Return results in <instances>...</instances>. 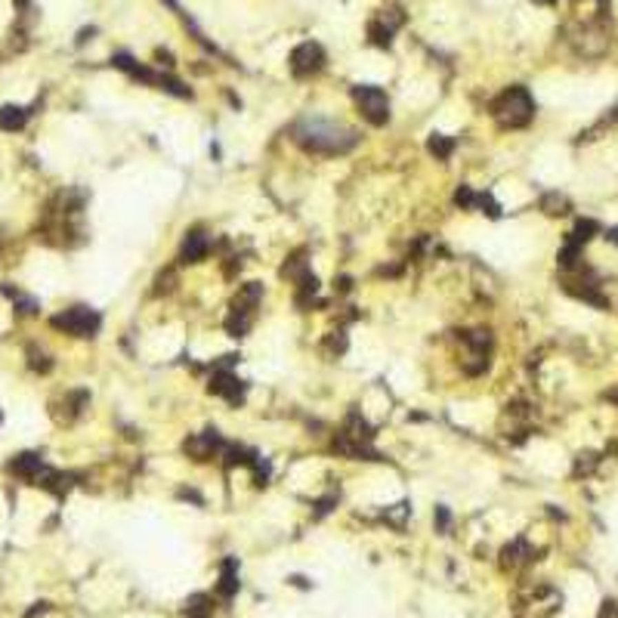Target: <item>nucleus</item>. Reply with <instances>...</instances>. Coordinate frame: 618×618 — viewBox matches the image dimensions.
<instances>
[{
    "instance_id": "f257e3e1",
    "label": "nucleus",
    "mask_w": 618,
    "mask_h": 618,
    "mask_svg": "<svg viewBox=\"0 0 618 618\" xmlns=\"http://www.w3.org/2000/svg\"><path fill=\"white\" fill-rule=\"evenodd\" d=\"M294 139L307 152H316V155H343V152H349L356 145V133L325 124V121H312V124L297 127Z\"/></svg>"
},
{
    "instance_id": "f03ea898",
    "label": "nucleus",
    "mask_w": 618,
    "mask_h": 618,
    "mask_svg": "<svg viewBox=\"0 0 618 618\" xmlns=\"http://www.w3.org/2000/svg\"><path fill=\"white\" fill-rule=\"evenodd\" d=\"M535 114V103L528 96L526 87H511L504 90L498 99L492 103V118L498 121L507 130H516V127H526Z\"/></svg>"
},
{
    "instance_id": "7ed1b4c3",
    "label": "nucleus",
    "mask_w": 618,
    "mask_h": 618,
    "mask_svg": "<svg viewBox=\"0 0 618 618\" xmlns=\"http://www.w3.org/2000/svg\"><path fill=\"white\" fill-rule=\"evenodd\" d=\"M50 325L65 331V334H74V337H93L99 331V325H103V318L87 307H72V309H65V312L50 318Z\"/></svg>"
},
{
    "instance_id": "20e7f679",
    "label": "nucleus",
    "mask_w": 618,
    "mask_h": 618,
    "mask_svg": "<svg viewBox=\"0 0 618 618\" xmlns=\"http://www.w3.org/2000/svg\"><path fill=\"white\" fill-rule=\"evenodd\" d=\"M353 99H356V105H359L362 118H365L368 124L384 127L387 121H390V99H387L384 90H378V87H356Z\"/></svg>"
},
{
    "instance_id": "39448f33",
    "label": "nucleus",
    "mask_w": 618,
    "mask_h": 618,
    "mask_svg": "<svg viewBox=\"0 0 618 618\" xmlns=\"http://www.w3.org/2000/svg\"><path fill=\"white\" fill-rule=\"evenodd\" d=\"M572 43H575V50L581 56H603V53H606V47H609V31L603 28L600 22H588V25H581V28L575 31Z\"/></svg>"
},
{
    "instance_id": "423d86ee",
    "label": "nucleus",
    "mask_w": 618,
    "mask_h": 618,
    "mask_svg": "<svg viewBox=\"0 0 618 618\" xmlns=\"http://www.w3.org/2000/svg\"><path fill=\"white\" fill-rule=\"evenodd\" d=\"M325 68V50L318 47V43H300V47L291 53V72L297 74V78H309V74H318Z\"/></svg>"
},
{
    "instance_id": "0eeeda50",
    "label": "nucleus",
    "mask_w": 618,
    "mask_h": 618,
    "mask_svg": "<svg viewBox=\"0 0 618 618\" xmlns=\"http://www.w3.org/2000/svg\"><path fill=\"white\" fill-rule=\"evenodd\" d=\"M223 449H226V442L220 439V433H216V430H205L201 436L186 439V455L195 457V461H210V457L220 455Z\"/></svg>"
},
{
    "instance_id": "6e6552de",
    "label": "nucleus",
    "mask_w": 618,
    "mask_h": 618,
    "mask_svg": "<svg viewBox=\"0 0 618 618\" xmlns=\"http://www.w3.org/2000/svg\"><path fill=\"white\" fill-rule=\"evenodd\" d=\"M210 393H214V396L229 399L232 405L245 399V387H241V380L235 378L229 368H216V371H214V378H210Z\"/></svg>"
},
{
    "instance_id": "1a4fd4ad",
    "label": "nucleus",
    "mask_w": 618,
    "mask_h": 618,
    "mask_svg": "<svg viewBox=\"0 0 618 618\" xmlns=\"http://www.w3.org/2000/svg\"><path fill=\"white\" fill-rule=\"evenodd\" d=\"M210 251V238L205 232H189L186 241H183V251H180V263H198L205 260Z\"/></svg>"
},
{
    "instance_id": "9d476101",
    "label": "nucleus",
    "mask_w": 618,
    "mask_h": 618,
    "mask_svg": "<svg viewBox=\"0 0 618 618\" xmlns=\"http://www.w3.org/2000/svg\"><path fill=\"white\" fill-rule=\"evenodd\" d=\"M260 297H263V285H257V282L241 285L238 294H235V300H232V312H245V316H254V309L260 307Z\"/></svg>"
},
{
    "instance_id": "9b49d317",
    "label": "nucleus",
    "mask_w": 618,
    "mask_h": 618,
    "mask_svg": "<svg viewBox=\"0 0 618 618\" xmlns=\"http://www.w3.org/2000/svg\"><path fill=\"white\" fill-rule=\"evenodd\" d=\"M216 590H220L223 600H232L235 594H238V563H235L232 557L223 559V569H220V584H216Z\"/></svg>"
},
{
    "instance_id": "f8f14e48",
    "label": "nucleus",
    "mask_w": 618,
    "mask_h": 618,
    "mask_svg": "<svg viewBox=\"0 0 618 618\" xmlns=\"http://www.w3.org/2000/svg\"><path fill=\"white\" fill-rule=\"evenodd\" d=\"M43 467V461H41V455H34V451H25V455H19L16 461H10V470L16 476H25V480H34L37 476V470Z\"/></svg>"
},
{
    "instance_id": "ddd939ff",
    "label": "nucleus",
    "mask_w": 618,
    "mask_h": 618,
    "mask_svg": "<svg viewBox=\"0 0 618 618\" xmlns=\"http://www.w3.org/2000/svg\"><path fill=\"white\" fill-rule=\"evenodd\" d=\"M25 121H28V112H25V108H19V105H3V108H0V130L16 133V130H22V127H25Z\"/></svg>"
},
{
    "instance_id": "4468645a",
    "label": "nucleus",
    "mask_w": 618,
    "mask_h": 618,
    "mask_svg": "<svg viewBox=\"0 0 618 618\" xmlns=\"http://www.w3.org/2000/svg\"><path fill=\"white\" fill-rule=\"evenodd\" d=\"M528 553H532V550H528L526 541H513V544H507L504 550H501V557H504V559H501V566H504V569H516L519 563H526V559H528Z\"/></svg>"
},
{
    "instance_id": "2eb2a0df",
    "label": "nucleus",
    "mask_w": 618,
    "mask_h": 618,
    "mask_svg": "<svg viewBox=\"0 0 618 618\" xmlns=\"http://www.w3.org/2000/svg\"><path fill=\"white\" fill-rule=\"evenodd\" d=\"M541 210L550 216H563V214H569V198L559 192H547L544 198H541Z\"/></svg>"
},
{
    "instance_id": "dca6fc26",
    "label": "nucleus",
    "mask_w": 618,
    "mask_h": 618,
    "mask_svg": "<svg viewBox=\"0 0 618 618\" xmlns=\"http://www.w3.org/2000/svg\"><path fill=\"white\" fill-rule=\"evenodd\" d=\"M251 325H254V316H245V312H229L226 318V331L232 337H245L251 331Z\"/></svg>"
},
{
    "instance_id": "f3484780",
    "label": "nucleus",
    "mask_w": 618,
    "mask_h": 618,
    "mask_svg": "<svg viewBox=\"0 0 618 618\" xmlns=\"http://www.w3.org/2000/svg\"><path fill=\"white\" fill-rule=\"evenodd\" d=\"M210 597L207 594H195L186 600V618H207L210 615Z\"/></svg>"
},
{
    "instance_id": "a211bd4d",
    "label": "nucleus",
    "mask_w": 618,
    "mask_h": 618,
    "mask_svg": "<svg viewBox=\"0 0 618 618\" xmlns=\"http://www.w3.org/2000/svg\"><path fill=\"white\" fill-rule=\"evenodd\" d=\"M426 145H430V152L439 158V161H445V158H449L451 152H455V139L442 136V133H433L430 143H426Z\"/></svg>"
},
{
    "instance_id": "6ab92c4d",
    "label": "nucleus",
    "mask_w": 618,
    "mask_h": 618,
    "mask_svg": "<svg viewBox=\"0 0 618 618\" xmlns=\"http://www.w3.org/2000/svg\"><path fill=\"white\" fill-rule=\"evenodd\" d=\"M594 232H597V223L594 220H578V226H575V232L569 235V241L581 247L588 238H594Z\"/></svg>"
},
{
    "instance_id": "aec40b11",
    "label": "nucleus",
    "mask_w": 618,
    "mask_h": 618,
    "mask_svg": "<svg viewBox=\"0 0 618 618\" xmlns=\"http://www.w3.org/2000/svg\"><path fill=\"white\" fill-rule=\"evenodd\" d=\"M368 34H371V41L378 43V47H387V43L393 41V28H387L384 22H371L368 25Z\"/></svg>"
},
{
    "instance_id": "412c9836",
    "label": "nucleus",
    "mask_w": 618,
    "mask_h": 618,
    "mask_svg": "<svg viewBox=\"0 0 618 618\" xmlns=\"http://www.w3.org/2000/svg\"><path fill=\"white\" fill-rule=\"evenodd\" d=\"M28 365L34 368V371H50V368H53V362H50V356H47V353L28 349Z\"/></svg>"
},
{
    "instance_id": "4be33fe9",
    "label": "nucleus",
    "mask_w": 618,
    "mask_h": 618,
    "mask_svg": "<svg viewBox=\"0 0 618 618\" xmlns=\"http://www.w3.org/2000/svg\"><path fill=\"white\" fill-rule=\"evenodd\" d=\"M328 349L331 353H343V349H347V334H343V331H334L331 340H328Z\"/></svg>"
},
{
    "instance_id": "5701e85b",
    "label": "nucleus",
    "mask_w": 618,
    "mask_h": 618,
    "mask_svg": "<svg viewBox=\"0 0 618 618\" xmlns=\"http://www.w3.org/2000/svg\"><path fill=\"white\" fill-rule=\"evenodd\" d=\"M334 504H337V495H328V498H322V501L316 504V516H325Z\"/></svg>"
},
{
    "instance_id": "b1692460",
    "label": "nucleus",
    "mask_w": 618,
    "mask_h": 618,
    "mask_svg": "<svg viewBox=\"0 0 618 618\" xmlns=\"http://www.w3.org/2000/svg\"><path fill=\"white\" fill-rule=\"evenodd\" d=\"M436 522H439V528H442V532H449L451 516H449V511H445V507H436Z\"/></svg>"
},
{
    "instance_id": "393cba45",
    "label": "nucleus",
    "mask_w": 618,
    "mask_h": 618,
    "mask_svg": "<svg viewBox=\"0 0 618 618\" xmlns=\"http://www.w3.org/2000/svg\"><path fill=\"white\" fill-rule=\"evenodd\" d=\"M538 3H557V0H538Z\"/></svg>"
}]
</instances>
